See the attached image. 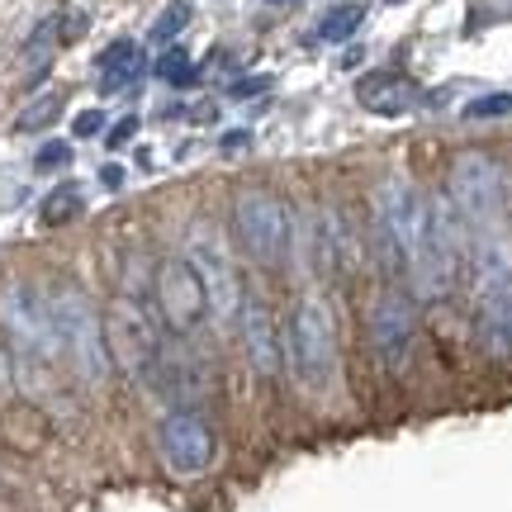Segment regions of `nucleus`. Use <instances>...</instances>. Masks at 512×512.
<instances>
[{
    "instance_id": "nucleus-12",
    "label": "nucleus",
    "mask_w": 512,
    "mask_h": 512,
    "mask_svg": "<svg viewBox=\"0 0 512 512\" xmlns=\"http://www.w3.org/2000/svg\"><path fill=\"white\" fill-rule=\"evenodd\" d=\"M356 100L370 114H403V110H413V105H422V91L399 72H370L356 86Z\"/></svg>"
},
{
    "instance_id": "nucleus-16",
    "label": "nucleus",
    "mask_w": 512,
    "mask_h": 512,
    "mask_svg": "<svg viewBox=\"0 0 512 512\" xmlns=\"http://www.w3.org/2000/svg\"><path fill=\"white\" fill-rule=\"evenodd\" d=\"M86 209V195H81V185L76 181H62L57 190H48V200H43V223H72L76 214Z\"/></svg>"
},
{
    "instance_id": "nucleus-21",
    "label": "nucleus",
    "mask_w": 512,
    "mask_h": 512,
    "mask_svg": "<svg viewBox=\"0 0 512 512\" xmlns=\"http://www.w3.org/2000/svg\"><path fill=\"white\" fill-rule=\"evenodd\" d=\"M67 162H72V147H67V143H48V147H43V152L34 157L38 171H57V166H67Z\"/></svg>"
},
{
    "instance_id": "nucleus-25",
    "label": "nucleus",
    "mask_w": 512,
    "mask_h": 512,
    "mask_svg": "<svg viewBox=\"0 0 512 512\" xmlns=\"http://www.w3.org/2000/svg\"><path fill=\"white\" fill-rule=\"evenodd\" d=\"M100 181H105V190H119V185H124V171H119V166H105Z\"/></svg>"
},
{
    "instance_id": "nucleus-18",
    "label": "nucleus",
    "mask_w": 512,
    "mask_h": 512,
    "mask_svg": "<svg viewBox=\"0 0 512 512\" xmlns=\"http://www.w3.org/2000/svg\"><path fill=\"white\" fill-rule=\"evenodd\" d=\"M57 114H62V100H57V95H43V100H34L29 110L19 114L15 128H19V133H38V128H48V124H53Z\"/></svg>"
},
{
    "instance_id": "nucleus-20",
    "label": "nucleus",
    "mask_w": 512,
    "mask_h": 512,
    "mask_svg": "<svg viewBox=\"0 0 512 512\" xmlns=\"http://www.w3.org/2000/svg\"><path fill=\"white\" fill-rule=\"evenodd\" d=\"M494 114H512V95H479L475 105H465V119H494Z\"/></svg>"
},
{
    "instance_id": "nucleus-22",
    "label": "nucleus",
    "mask_w": 512,
    "mask_h": 512,
    "mask_svg": "<svg viewBox=\"0 0 512 512\" xmlns=\"http://www.w3.org/2000/svg\"><path fill=\"white\" fill-rule=\"evenodd\" d=\"M100 128H105V114H100V110H81L72 119V133H76V138H95Z\"/></svg>"
},
{
    "instance_id": "nucleus-23",
    "label": "nucleus",
    "mask_w": 512,
    "mask_h": 512,
    "mask_svg": "<svg viewBox=\"0 0 512 512\" xmlns=\"http://www.w3.org/2000/svg\"><path fill=\"white\" fill-rule=\"evenodd\" d=\"M138 133V114H128V119H119V124L110 128V138H105V147H124L128 138Z\"/></svg>"
},
{
    "instance_id": "nucleus-19",
    "label": "nucleus",
    "mask_w": 512,
    "mask_h": 512,
    "mask_svg": "<svg viewBox=\"0 0 512 512\" xmlns=\"http://www.w3.org/2000/svg\"><path fill=\"white\" fill-rule=\"evenodd\" d=\"M185 24H190V5H185V0H171L162 15H157V24H152V38H157V43H171Z\"/></svg>"
},
{
    "instance_id": "nucleus-14",
    "label": "nucleus",
    "mask_w": 512,
    "mask_h": 512,
    "mask_svg": "<svg viewBox=\"0 0 512 512\" xmlns=\"http://www.w3.org/2000/svg\"><path fill=\"white\" fill-rule=\"evenodd\" d=\"M100 91H124V86H133L138 81V72H143V57H138V43L133 38H114L110 48L100 53Z\"/></svg>"
},
{
    "instance_id": "nucleus-17",
    "label": "nucleus",
    "mask_w": 512,
    "mask_h": 512,
    "mask_svg": "<svg viewBox=\"0 0 512 512\" xmlns=\"http://www.w3.org/2000/svg\"><path fill=\"white\" fill-rule=\"evenodd\" d=\"M157 76H162L166 86H195V81H200V67L190 62L185 48H166L162 62H157Z\"/></svg>"
},
{
    "instance_id": "nucleus-9",
    "label": "nucleus",
    "mask_w": 512,
    "mask_h": 512,
    "mask_svg": "<svg viewBox=\"0 0 512 512\" xmlns=\"http://www.w3.org/2000/svg\"><path fill=\"white\" fill-rule=\"evenodd\" d=\"M157 446H162V460L171 475L181 479H195L214 465V432L200 413H166L162 418V432H157Z\"/></svg>"
},
{
    "instance_id": "nucleus-6",
    "label": "nucleus",
    "mask_w": 512,
    "mask_h": 512,
    "mask_svg": "<svg viewBox=\"0 0 512 512\" xmlns=\"http://www.w3.org/2000/svg\"><path fill=\"white\" fill-rule=\"evenodd\" d=\"M105 347H110V361L133 380H147L157 370V356H162V342L152 332V318H147L133 299H114L110 318H105Z\"/></svg>"
},
{
    "instance_id": "nucleus-11",
    "label": "nucleus",
    "mask_w": 512,
    "mask_h": 512,
    "mask_svg": "<svg viewBox=\"0 0 512 512\" xmlns=\"http://www.w3.org/2000/svg\"><path fill=\"white\" fill-rule=\"evenodd\" d=\"M242 347H247V361L261 380H275L280 375V337H275V318L266 304H256V299H242Z\"/></svg>"
},
{
    "instance_id": "nucleus-28",
    "label": "nucleus",
    "mask_w": 512,
    "mask_h": 512,
    "mask_svg": "<svg viewBox=\"0 0 512 512\" xmlns=\"http://www.w3.org/2000/svg\"><path fill=\"white\" fill-rule=\"evenodd\" d=\"M271 5H285V0H271Z\"/></svg>"
},
{
    "instance_id": "nucleus-4",
    "label": "nucleus",
    "mask_w": 512,
    "mask_h": 512,
    "mask_svg": "<svg viewBox=\"0 0 512 512\" xmlns=\"http://www.w3.org/2000/svg\"><path fill=\"white\" fill-rule=\"evenodd\" d=\"M0 323L10 332V342L19 347V356H29V361H57L62 356L53 304L43 294H34L29 285H15V290L0 294Z\"/></svg>"
},
{
    "instance_id": "nucleus-7",
    "label": "nucleus",
    "mask_w": 512,
    "mask_h": 512,
    "mask_svg": "<svg viewBox=\"0 0 512 512\" xmlns=\"http://www.w3.org/2000/svg\"><path fill=\"white\" fill-rule=\"evenodd\" d=\"M185 261L200 271L209 313H214L223 328H228V323L242 313V285H238V271H233L228 252H223V242L214 238L209 228H195V233H190V247H185Z\"/></svg>"
},
{
    "instance_id": "nucleus-10",
    "label": "nucleus",
    "mask_w": 512,
    "mask_h": 512,
    "mask_svg": "<svg viewBox=\"0 0 512 512\" xmlns=\"http://www.w3.org/2000/svg\"><path fill=\"white\" fill-rule=\"evenodd\" d=\"M413 337H418V313H413V299L403 290H384L375 294L370 304V342L380 351V361L389 370H399L413 351Z\"/></svg>"
},
{
    "instance_id": "nucleus-24",
    "label": "nucleus",
    "mask_w": 512,
    "mask_h": 512,
    "mask_svg": "<svg viewBox=\"0 0 512 512\" xmlns=\"http://www.w3.org/2000/svg\"><path fill=\"white\" fill-rule=\"evenodd\" d=\"M266 86H271L266 76H252V81H238V86H233V95H256V91H266Z\"/></svg>"
},
{
    "instance_id": "nucleus-13",
    "label": "nucleus",
    "mask_w": 512,
    "mask_h": 512,
    "mask_svg": "<svg viewBox=\"0 0 512 512\" xmlns=\"http://www.w3.org/2000/svg\"><path fill=\"white\" fill-rule=\"evenodd\" d=\"M479 342L494 356L512 351V280L489 294H479Z\"/></svg>"
},
{
    "instance_id": "nucleus-1",
    "label": "nucleus",
    "mask_w": 512,
    "mask_h": 512,
    "mask_svg": "<svg viewBox=\"0 0 512 512\" xmlns=\"http://www.w3.org/2000/svg\"><path fill=\"white\" fill-rule=\"evenodd\" d=\"M285 351H290L294 380L304 384L309 394L332 389V380H337V323H332L328 299H318V294L299 299V309L290 318Z\"/></svg>"
},
{
    "instance_id": "nucleus-27",
    "label": "nucleus",
    "mask_w": 512,
    "mask_h": 512,
    "mask_svg": "<svg viewBox=\"0 0 512 512\" xmlns=\"http://www.w3.org/2000/svg\"><path fill=\"white\" fill-rule=\"evenodd\" d=\"M10 384V356H5V347H0V389Z\"/></svg>"
},
{
    "instance_id": "nucleus-8",
    "label": "nucleus",
    "mask_w": 512,
    "mask_h": 512,
    "mask_svg": "<svg viewBox=\"0 0 512 512\" xmlns=\"http://www.w3.org/2000/svg\"><path fill=\"white\" fill-rule=\"evenodd\" d=\"M152 294H157V309H162L171 332H195L204 318H209V299H204L200 271H195L185 256H166L162 266H157Z\"/></svg>"
},
{
    "instance_id": "nucleus-15",
    "label": "nucleus",
    "mask_w": 512,
    "mask_h": 512,
    "mask_svg": "<svg viewBox=\"0 0 512 512\" xmlns=\"http://www.w3.org/2000/svg\"><path fill=\"white\" fill-rule=\"evenodd\" d=\"M361 24H366V5L342 0V5H332L328 15L318 19V38H323V43H347V38H356Z\"/></svg>"
},
{
    "instance_id": "nucleus-26",
    "label": "nucleus",
    "mask_w": 512,
    "mask_h": 512,
    "mask_svg": "<svg viewBox=\"0 0 512 512\" xmlns=\"http://www.w3.org/2000/svg\"><path fill=\"white\" fill-rule=\"evenodd\" d=\"M223 147H228V152H242V147H247V133H242V128H233V133L223 138Z\"/></svg>"
},
{
    "instance_id": "nucleus-29",
    "label": "nucleus",
    "mask_w": 512,
    "mask_h": 512,
    "mask_svg": "<svg viewBox=\"0 0 512 512\" xmlns=\"http://www.w3.org/2000/svg\"><path fill=\"white\" fill-rule=\"evenodd\" d=\"M394 5H399V0H394Z\"/></svg>"
},
{
    "instance_id": "nucleus-2",
    "label": "nucleus",
    "mask_w": 512,
    "mask_h": 512,
    "mask_svg": "<svg viewBox=\"0 0 512 512\" xmlns=\"http://www.w3.org/2000/svg\"><path fill=\"white\" fill-rule=\"evenodd\" d=\"M451 200L460 219L470 228V238L484 233H512L508 228V200H503V171L484 152H465L451 166Z\"/></svg>"
},
{
    "instance_id": "nucleus-3",
    "label": "nucleus",
    "mask_w": 512,
    "mask_h": 512,
    "mask_svg": "<svg viewBox=\"0 0 512 512\" xmlns=\"http://www.w3.org/2000/svg\"><path fill=\"white\" fill-rule=\"evenodd\" d=\"M48 304H53L57 337H62V351L72 356L76 375L86 384H105L114 361H110V347H105V323H100V313L86 304V294H76V290H57Z\"/></svg>"
},
{
    "instance_id": "nucleus-5",
    "label": "nucleus",
    "mask_w": 512,
    "mask_h": 512,
    "mask_svg": "<svg viewBox=\"0 0 512 512\" xmlns=\"http://www.w3.org/2000/svg\"><path fill=\"white\" fill-rule=\"evenodd\" d=\"M233 233H238V247L256 266H280L285 242H290L285 204L275 200L271 190H242L238 204H233Z\"/></svg>"
}]
</instances>
